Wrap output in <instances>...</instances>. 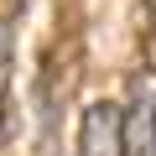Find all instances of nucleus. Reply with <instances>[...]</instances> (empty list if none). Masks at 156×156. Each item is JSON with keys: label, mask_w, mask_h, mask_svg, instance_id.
Wrapping results in <instances>:
<instances>
[{"label": "nucleus", "mask_w": 156, "mask_h": 156, "mask_svg": "<svg viewBox=\"0 0 156 156\" xmlns=\"http://www.w3.org/2000/svg\"><path fill=\"white\" fill-rule=\"evenodd\" d=\"M83 156H125V109L120 104H89L83 130H78Z\"/></svg>", "instance_id": "f257e3e1"}]
</instances>
